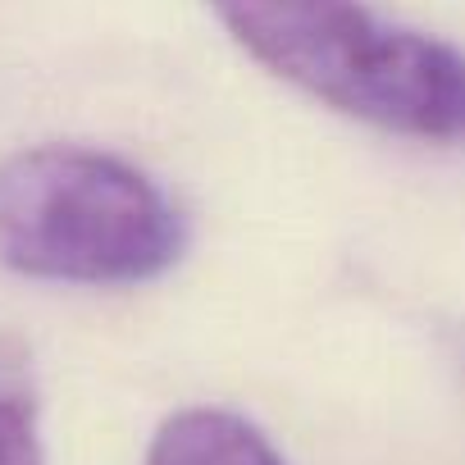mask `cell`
<instances>
[{"label":"cell","instance_id":"obj_4","mask_svg":"<svg viewBox=\"0 0 465 465\" xmlns=\"http://www.w3.org/2000/svg\"><path fill=\"white\" fill-rule=\"evenodd\" d=\"M0 465H46L37 370L15 333H0Z\"/></svg>","mask_w":465,"mask_h":465},{"label":"cell","instance_id":"obj_2","mask_svg":"<svg viewBox=\"0 0 465 465\" xmlns=\"http://www.w3.org/2000/svg\"><path fill=\"white\" fill-rule=\"evenodd\" d=\"M183 256V219L128 160L92 146H28L0 160V261L28 279L128 288Z\"/></svg>","mask_w":465,"mask_h":465},{"label":"cell","instance_id":"obj_3","mask_svg":"<svg viewBox=\"0 0 465 465\" xmlns=\"http://www.w3.org/2000/svg\"><path fill=\"white\" fill-rule=\"evenodd\" d=\"M146 465H283V456L252 420L214 406H192L155 429Z\"/></svg>","mask_w":465,"mask_h":465},{"label":"cell","instance_id":"obj_1","mask_svg":"<svg viewBox=\"0 0 465 465\" xmlns=\"http://www.w3.org/2000/svg\"><path fill=\"white\" fill-rule=\"evenodd\" d=\"M274 78L347 119L420 142L465 137V51L361 0H205Z\"/></svg>","mask_w":465,"mask_h":465}]
</instances>
